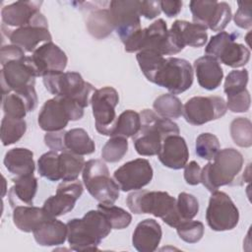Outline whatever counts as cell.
<instances>
[{
    "label": "cell",
    "mask_w": 252,
    "mask_h": 252,
    "mask_svg": "<svg viewBox=\"0 0 252 252\" xmlns=\"http://www.w3.org/2000/svg\"><path fill=\"white\" fill-rule=\"evenodd\" d=\"M67 240L75 251L96 250L112 227L98 210H91L82 219H72L67 223Z\"/></svg>",
    "instance_id": "obj_1"
},
{
    "label": "cell",
    "mask_w": 252,
    "mask_h": 252,
    "mask_svg": "<svg viewBox=\"0 0 252 252\" xmlns=\"http://www.w3.org/2000/svg\"><path fill=\"white\" fill-rule=\"evenodd\" d=\"M140 118V131L132 137V140L136 152L141 156L158 155L166 137L179 134V127L175 122L159 116L151 109L142 110Z\"/></svg>",
    "instance_id": "obj_2"
},
{
    "label": "cell",
    "mask_w": 252,
    "mask_h": 252,
    "mask_svg": "<svg viewBox=\"0 0 252 252\" xmlns=\"http://www.w3.org/2000/svg\"><path fill=\"white\" fill-rule=\"evenodd\" d=\"M243 163V156L237 150H220L213 161H209L201 169V183L212 193L220 186L238 185Z\"/></svg>",
    "instance_id": "obj_3"
},
{
    "label": "cell",
    "mask_w": 252,
    "mask_h": 252,
    "mask_svg": "<svg viewBox=\"0 0 252 252\" xmlns=\"http://www.w3.org/2000/svg\"><path fill=\"white\" fill-rule=\"evenodd\" d=\"M126 204L132 213L151 214L174 228L183 221L177 212L176 199L164 191L136 190L128 195Z\"/></svg>",
    "instance_id": "obj_4"
},
{
    "label": "cell",
    "mask_w": 252,
    "mask_h": 252,
    "mask_svg": "<svg viewBox=\"0 0 252 252\" xmlns=\"http://www.w3.org/2000/svg\"><path fill=\"white\" fill-rule=\"evenodd\" d=\"M126 52H139L149 49L163 55H174L181 49L174 43L166 23L158 19L146 29H141L124 42Z\"/></svg>",
    "instance_id": "obj_5"
},
{
    "label": "cell",
    "mask_w": 252,
    "mask_h": 252,
    "mask_svg": "<svg viewBox=\"0 0 252 252\" xmlns=\"http://www.w3.org/2000/svg\"><path fill=\"white\" fill-rule=\"evenodd\" d=\"M42 78L45 89L51 94L73 99L84 108L89 105L91 94L95 91L78 72H54Z\"/></svg>",
    "instance_id": "obj_6"
},
{
    "label": "cell",
    "mask_w": 252,
    "mask_h": 252,
    "mask_svg": "<svg viewBox=\"0 0 252 252\" xmlns=\"http://www.w3.org/2000/svg\"><path fill=\"white\" fill-rule=\"evenodd\" d=\"M84 115V107L75 100L55 96L44 102L38 114L39 127L46 132L64 130L69 121H77Z\"/></svg>",
    "instance_id": "obj_7"
},
{
    "label": "cell",
    "mask_w": 252,
    "mask_h": 252,
    "mask_svg": "<svg viewBox=\"0 0 252 252\" xmlns=\"http://www.w3.org/2000/svg\"><path fill=\"white\" fill-rule=\"evenodd\" d=\"M89 193L99 203L114 204L119 197V186L109 175L106 164L100 159H90L82 171Z\"/></svg>",
    "instance_id": "obj_8"
},
{
    "label": "cell",
    "mask_w": 252,
    "mask_h": 252,
    "mask_svg": "<svg viewBox=\"0 0 252 252\" xmlns=\"http://www.w3.org/2000/svg\"><path fill=\"white\" fill-rule=\"evenodd\" d=\"M151 82L167 89L172 94L184 93L193 84L192 66L185 59L165 58Z\"/></svg>",
    "instance_id": "obj_9"
},
{
    "label": "cell",
    "mask_w": 252,
    "mask_h": 252,
    "mask_svg": "<svg viewBox=\"0 0 252 252\" xmlns=\"http://www.w3.org/2000/svg\"><path fill=\"white\" fill-rule=\"evenodd\" d=\"M238 33L220 32L212 36L205 48L208 56L220 60L231 68H239L246 65L250 59V50L243 44L235 42Z\"/></svg>",
    "instance_id": "obj_10"
},
{
    "label": "cell",
    "mask_w": 252,
    "mask_h": 252,
    "mask_svg": "<svg viewBox=\"0 0 252 252\" xmlns=\"http://www.w3.org/2000/svg\"><path fill=\"white\" fill-rule=\"evenodd\" d=\"M1 28L3 32L7 33L11 44L21 47L26 52H33L40 42H48L52 39L47 20L40 12L27 26L11 30L2 24Z\"/></svg>",
    "instance_id": "obj_11"
},
{
    "label": "cell",
    "mask_w": 252,
    "mask_h": 252,
    "mask_svg": "<svg viewBox=\"0 0 252 252\" xmlns=\"http://www.w3.org/2000/svg\"><path fill=\"white\" fill-rule=\"evenodd\" d=\"M189 7L193 22L213 32H222L232 17L231 8L226 2L193 0Z\"/></svg>",
    "instance_id": "obj_12"
},
{
    "label": "cell",
    "mask_w": 252,
    "mask_h": 252,
    "mask_svg": "<svg viewBox=\"0 0 252 252\" xmlns=\"http://www.w3.org/2000/svg\"><path fill=\"white\" fill-rule=\"evenodd\" d=\"M119 102L117 91L112 87L95 90L91 97L96 131L104 136H111L116 121L115 107Z\"/></svg>",
    "instance_id": "obj_13"
},
{
    "label": "cell",
    "mask_w": 252,
    "mask_h": 252,
    "mask_svg": "<svg viewBox=\"0 0 252 252\" xmlns=\"http://www.w3.org/2000/svg\"><path fill=\"white\" fill-rule=\"evenodd\" d=\"M206 220L215 231L231 230L238 223L239 212L226 193L217 190L210 197Z\"/></svg>",
    "instance_id": "obj_14"
},
{
    "label": "cell",
    "mask_w": 252,
    "mask_h": 252,
    "mask_svg": "<svg viewBox=\"0 0 252 252\" xmlns=\"http://www.w3.org/2000/svg\"><path fill=\"white\" fill-rule=\"evenodd\" d=\"M226 110V102L221 96H193L183 105L182 115L189 124L200 126L222 117Z\"/></svg>",
    "instance_id": "obj_15"
},
{
    "label": "cell",
    "mask_w": 252,
    "mask_h": 252,
    "mask_svg": "<svg viewBox=\"0 0 252 252\" xmlns=\"http://www.w3.org/2000/svg\"><path fill=\"white\" fill-rule=\"evenodd\" d=\"M36 77L30 56L7 62L1 70L2 95L34 88Z\"/></svg>",
    "instance_id": "obj_16"
},
{
    "label": "cell",
    "mask_w": 252,
    "mask_h": 252,
    "mask_svg": "<svg viewBox=\"0 0 252 252\" xmlns=\"http://www.w3.org/2000/svg\"><path fill=\"white\" fill-rule=\"evenodd\" d=\"M140 1L113 0L109 2V13L116 33L124 43L130 36L141 30Z\"/></svg>",
    "instance_id": "obj_17"
},
{
    "label": "cell",
    "mask_w": 252,
    "mask_h": 252,
    "mask_svg": "<svg viewBox=\"0 0 252 252\" xmlns=\"http://www.w3.org/2000/svg\"><path fill=\"white\" fill-rule=\"evenodd\" d=\"M153 175L150 161L146 158H136L118 167L113 173V178L122 191L128 192L140 190L150 184Z\"/></svg>",
    "instance_id": "obj_18"
},
{
    "label": "cell",
    "mask_w": 252,
    "mask_h": 252,
    "mask_svg": "<svg viewBox=\"0 0 252 252\" xmlns=\"http://www.w3.org/2000/svg\"><path fill=\"white\" fill-rule=\"evenodd\" d=\"M84 191L81 181H63L57 187L56 194L45 200L42 209L51 218L71 212Z\"/></svg>",
    "instance_id": "obj_19"
},
{
    "label": "cell",
    "mask_w": 252,
    "mask_h": 252,
    "mask_svg": "<svg viewBox=\"0 0 252 252\" xmlns=\"http://www.w3.org/2000/svg\"><path fill=\"white\" fill-rule=\"evenodd\" d=\"M30 58L37 77H43L54 72H63L68 62L65 52L52 41L44 42L38 46Z\"/></svg>",
    "instance_id": "obj_20"
},
{
    "label": "cell",
    "mask_w": 252,
    "mask_h": 252,
    "mask_svg": "<svg viewBox=\"0 0 252 252\" xmlns=\"http://www.w3.org/2000/svg\"><path fill=\"white\" fill-rule=\"evenodd\" d=\"M169 33L174 43L181 50L186 45L201 47L208 40L207 29L205 27L183 20H176L172 24Z\"/></svg>",
    "instance_id": "obj_21"
},
{
    "label": "cell",
    "mask_w": 252,
    "mask_h": 252,
    "mask_svg": "<svg viewBox=\"0 0 252 252\" xmlns=\"http://www.w3.org/2000/svg\"><path fill=\"white\" fill-rule=\"evenodd\" d=\"M159 161L171 169L183 168L189 158V151L183 137L171 135L166 137L158 154Z\"/></svg>",
    "instance_id": "obj_22"
},
{
    "label": "cell",
    "mask_w": 252,
    "mask_h": 252,
    "mask_svg": "<svg viewBox=\"0 0 252 252\" xmlns=\"http://www.w3.org/2000/svg\"><path fill=\"white\" fill-rule=\"evenodd\" d=\"M42 1H17L5 6L1 11L2 24L8 28H21L29 25L40 12Z\"/></svg>",
    "instance_id": "obj_23"
},
{
    "label": "cell",
    "mask_w": 252,
    "mask_h": 252,
    "mask_svg": "<svg viewBox=\"0 0 252 252\" xmlns=\"http://www.w3.org/2000/svg\"><path fill=\"white\" fill-rule=\"evenodd\" d=\"M162 236L160 224L154 219L140 221L132 236V245L139 252H154L158 249Z\"/></svg>",
    "instance_id": "obj_24"
},
{
    "label": "cell",
    "mask_w": 252,
    "mask_h": 252,
    "mask_svg": "<svg viewBox=\"0 0 252 252\" xmlns=\"http://www.w3.org/2000/svg\"><path fill=\"white\" fill-rule=\"evenodd\" d=\"M2 106L4 114L14 118H25L27 112L34 110L37 105V96L34 88L24 92L10 93L3 95Z\"/></svg>",
    "instance_id": "obj_25"
},
{
    "label": "cell",
    "mask_w": 252,
    "mask_h": 252,
    "mask_svg": "<svg viewBox=\"0 0 252 252\" xmlns=\"http://www.w3.org/2000/svg\"><path fill=\"white\" fill-rule=\"evenodd\" d=\"M194 70L200 87L208 91L218 89L223 78V71L220 62L205 55L194 61Z\"/></svg>",
    "instance_id": "obj_26"
},
{
    "label": "cell",
    "mask_w": 252,
    "mask_h": 252,
    "mask_svg": "<svg viewBox=\"0 0 252 252\" xmlns=\"http://www.w3.org/2000/svg\"><path fill=\"white\" fill-rule=\"evenodd\" d=\"M32 233L34 240L38 245H61L67 239V224L55 218H49L40 222Z\"/></svg>",
    "instance_id": "obj_27"
},
{
    "label": "cell",
    "mask_w": 252,
    "mask_h": 252,
    "mask_svg": "<svg viewBox=\"0 0 252 252\" xmlns=\"http://www.w3.org/2000/svg\"><path fill=\"white\" fill-rule=\"evenodd\" d=\"M14 186L9 191V201L13 208L21 205L32 206L37 191V179L33 173L12 179Z\"/></svg>",
    "instance_id": "obj_28"
},
{
    "label": "cell",
    "mask_w": 252,
    "mask_h": 252,
    "mask_svg": "<svg viewBox=\"0 0 252 252\" xmlns=\"http://www.w3.org/2000/svg\"><path fill=\"white\" fill-rule=\"evenodd\" d=\"M42 208L21 205L13 208V222L21 231L32 232L40 222L49 219Z\"/></svg>",
    "instance_id": "obj_29"
},
{
    "label": "cell",
    "mask_w": 252,
    "mask_h": 252,
    "mask_svg": "<svg viewBox=\"0 0 252 252\" xmlns=\"http://www.w3.org/2000/svg\"><path fill=\"white\" fill-rule=\"evenodd\" d=\"M6 169L16 176L32 174L34 171L33 153L26 148H14L9 150L4 158Z\"/></svg>",
    "instance_id": "obj_30"
},
{
    "label": "cell",
    "mask_w": 252,
    "mask_h": 252,
    "mask_svg": "<svg viewBox=\"0 0 252 252\" xmlns=\"http://www.w3.org/2000/svg\"><path fill=\"white\" fill-rule=\"evenodd\" d=\"M64 141L66 151L79 156L91 155L95 151L94 142L83 128H74L67 131Z\"/></svg>",
    "instance_id": "obj_31"
},
{
    "label": "cell",
    "mask_w": 252,
    "mask_h": 252,
    "mask_svg": "<svg viewBox=\"0 0 252 252\" xmlns=\"http://www.w3.org/2000/svg\"><path fill=\"white\" fill-rule=\"evenodd\" d=\"M141 128V118L140 113L128 109L123 111L114 123L111 137H123L132 138L134 137Z\"/></svg>",
    "instance_id": "obj_32"
},
{
    "label": "cell",
    "mask_w": 252,
    "mask_h": 252,
    "mask_svg": "<svg viewBox=\"0 0 252 252\" xmlns=\"http://www.w3.org/2000/svg\"><path fill=\"white\" fill-rule=\"evenodd\" d=\"M83 156L64 151L59 154V168L62 181L77 180L85 166Z\"/></svg>",
    "instance_id": "obj_33"
},
{
    "label": "cell",
    "mask_w": 252,
    "mask_h": 252,
    "mask_svg": "<svg viewBox=\"0 0 252 252\" xmlns=\"http://www.w3.org/2000/svg\"><path fill=\"white\" fill-rule=\"evenodd\" d=\"M89 32L95 38H103L114 30L108 9H99L93 12L87 21Z\"/></svg>",
    "instance_id": "obj_34"
},
{
    "label": "cell",
    "mask_w": 252,
    "mask_h": 252,
    "mask_svg": "<svg viewBox=\"0 0 252 252\" xmlns=\"http://www.w3.org/2000/svg\"><path fill=\"white\" fill-rule=\"evenodd\" d=\"M27 123L24 118H14L4 115L1 122V142L10 146L18 142L26 133Z\"/></svg>",
    "instance_id": "obj_35"
},
{
    "label": "cell",
    "mask_w": 252,
    "mask_h": 252,
    "mask_svg": "<svg viewBox=\"0 0 252 252\" xmlns=\"http://www.w3.org/2000/svg\"><path fill=\"white\" fill-rule=\"evenodd\" d=\"M153 107L159 116L168 119L179 118L183 111L180 99L172 94H163L158 96L153 103Z\"/></svg>",
    "instance_id": "obj_36"
},
{
    "label": "cell",
    "mask_w": 252,
    "mask_h": 252,
    "mask_svg": "<svg viewBox=\"0 0 252 252\" xmlns=\"http://www.w3.org/2000/svg\"><path fill=\"white\" fill-rule=\"evenodd\" d=\"M97 210L105 216L111 227L114 229L126 228L131 223V214L120 207L114 206L113 204L99 203L97 205Z\"/></svg>",
    "instance_id": "obj_37"
},
{
    "label": "cell",
    "mask_w": 252,
    "mask_h": 252,
    "mask_svg": "<svg viewBox=\"0 0 252 252\" xmlns=\"http://www.w3.org/2000/svg\"><path fill=\"white\" fill-rule=\"evenodd\" d=\"M136 58L142 73L150 82L165 59L158 52L149 49L139 51L136 55Z\"/></svg>",
    "instance_id": "obj_38"
},
{
    "label": "cell",
    "mask_w": 252,
    "mask_h": 252,
    "mask_svg": "<svg viewBox=\"0 0 252 252\" xmlns=\"http://www.w3.org/2000/svg\"><path fill=\"white\" fill-rule=\"evenodd\" d=\"M230 136L233 142L241 148L252 145V124L248 118L238 117L230 123Z\"/></svg>",
    "instance_id": "obj_39"
},
{
    "label": "cell",
    "mask_w": 252,
    "mask_h": 252,
    "mask_svg": "<svg viewBox=\"0 0 252 252\" xmlns=\"http://www.w3.org/2000/svg\"><path fill=\"white\" fill-rule=\"evenodd\" d=\"M37 165H38V173L40 176L50 181H58L61 179L58 152L49 151L43 154L38 158Z\"/></svg>",
    "instance_id": "obj_40"
},
{
    "label": "cell",
    "mask_w": 252,
    "mask_h": 252,
    "mask_svg": "<svg viewBox=\"0 0 252 252\" xmlns=\"http://www.w3.org/2000/svg\"><path fill=\"white\" fill-rule=\"evenodd\" d=\"M195 150L199 158L212 160L220 150V144L214 134L202 133L196 139Z\"/></svg>",
    "instance_id": "obj_41"
},
{
    "label": "cell",
    "mask_w": 252,
    "mask_h": 252,
    "mask_svg": "<svg viewBox=\"0 0 252 252\" xmlns=\"http://www.w3.org/2000/svg\"><path fill=\"white\" fill-rule=\"evenodd\" d=\"M128 151V142L123 137H111L101 150V158L107 162H117Z\"/></svg>",
    "instance_id": "obj_42"
},
{
    "label": "cell",
    "mask_w": 252,
    "mask_h": 252,
    "mask_svg": "<svg viewBox=\"0 0 252 252\" xmlns=\"http://www.w3.org/2000/svg\"><path fill=\"white\" fill-rule=\"evenodd\" d=\"M177 212L181 220H189L194 219L199 212V203L197 198L189 193L181 192L176 200Z\"/></svg>",
    "instance_id": "obj_43"
},
{
    "label": "cell",
    "mask_w": 252,
    "mask_h": 252,
    "mask_svg": "<svg viewBox=\"0 0 252 252\" xmlns=\"http://www.w3.org/2000/svg\"><path fill=\"white\" fill-rule=\"evenodd\" d=\"M178 236L187 243H197L204 235V224L198 220H184L177 227Z\"/></svg>",
    "instance_id": "obj_44"
},
{
    "label": "cell",
    "mask_w": 252,
    "mask_h": 252,
    "mask_svg": "<svg viewBox=\"0 0 252 252\" xmlns=\"http://www.w3.org/2000/svg\"><path fill=\"white\" fill-rule=\"evenodd\" d=\"M248 83V71L243 70H233L228 73L224 81L223 91L226 95H232L246 90Z\"/></svg>",
    "instance_id": "obj_45"
},
{
    "label": "cell",
    "mask_w": 252,
    "mask_h": 252,
    "mask_svg": "<svg viewBox=\"0 0 252 252\" xmlns=\"http://www.w3.org/2000/svg\"><path fill=\"white\" fill-rule=\"evenodd\" d=\"M250 94L249 92L246 90L232 94V95H227V101H226V107L236 113L240 112H246L250 108Z\"/></svg>",
    "instance_id": "obj_46"
},
{
    "label": "cell",
    "mask_w": 252,
    "mask_h": 252,
    "mask_svg": "<svg viewBox=\"0 0 252 252\" xmlns=\"http://www.w3.org/2000/svg\"><path fill=\"white\" fill-rule=\"evenodd\" d=\"M238 9L233 16L235 25L241 29H250L252 26L251 18V1H238Z\"/></svg>",
    "instance_id": "obj_47"
},
{
    "label": "cell",
    "mask_w": 252,
    "mask_h": 252,
    "mask_svg": "<svg viewBox=\"0 0 252 252\" xmlns=\"http://www.w3.org/2000/svg\"><path fill=\"white\" fill-rule=\"evenodd\" d=\"M65 131H54V132H47L44 136V143L50 149V151L55 152H64L66 151L65 148Z\"/></svg>",
    "instance_id": "obj_48"
},
{
    "label": "cell",
    "mask_w": 252,
    "mask_h": 252,
    "mask_svg": "<svg viewBox=\"0 0 252 252\" xmlns=\"http://www.w3.org/2000/svg\"><path fill=\"white\" fill-rule=\"evenodd\" d=\"M26 57L25 51L14 44L3 45L0 49V62L1 65H5L7 62L12 60H18Z\"/></svg>",
    "instance_id": "obj_49"
},
{
    "label": "cell",
    "mask_w": 252,
    "mask_h": 252,
    "mask_svg": "<svg viewBox=\"0 0 252 252\" xmlns=\"http://www.w3.org/2000/svg\"><path fill=\"white\" fill-rule=\"evenodd\" d=\"M184 179L189 185H198L201 183V167L195 160L186 163L184 166Z\"/></svg>",
    "instance_id": "obj_50"
},
{
    "label": "cell",
    "mask_w": 252,
    "mask_h": 252,
    "mask_svg": "<svg viewBox=\"0 0 252 252\" xmlns=\"http://www.w3.org/2000/svg\"><path fill=\"white\" fill-rule=\"evenodd\" d=\"M160 1H140V16L152 20L160 14Z\"/></svg>",
    "instance_id": "obj_51"
},
{
    "label": "cell",
    "mask_w": 252,
    "mask_h": 252,
    "mask_svg": "<svg viewBox=\"0 0 252 252\" xmlns=\"http://www.w3.org/2000/svg\"><path fill=\"white\" fill-rule=\"evenodd\" d=\"M182 5L181 1H160V10L168 18H172L180 13Z\"/></svg>",
    "instance_id": "obj_52"
}]
</instances>
